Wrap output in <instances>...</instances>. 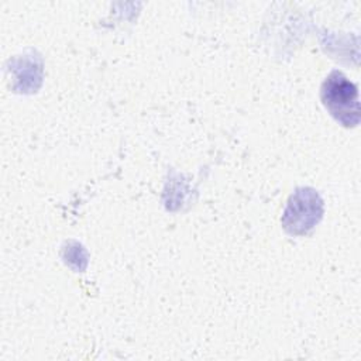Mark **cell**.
<instances>
[{
    "label": "cell",
    "mask_w": 361,
    "mask_h": 361,
    "mask_svg": "<svg viewBox=\"0 0 361 361\" xmlns=\"http://www.w3.org/2000/svg\"><path fill=\"white\" fill-rule=\"evenodd\" d=\"M322 102L329 113L343 126L360 123V102L357 86L341 72L333 71L322 85Z\"/></svg>",
    "instance_id": "1"
},
{
    "label": "cell",
    "mask_w": 361,
    "mask_h": 361,
    "mask_svg": "<svg viewBox=\"0 0 361 361\" xmlns=\"http://www.w3.org/2000/svg\"><path fill=\"white\" fill-rule=\"evenodd\" d=\"M323 202L316 190L300 188L289 197L282 216V226L289 234L302 235L309 233L322 219Z\"/></svg>",
    "instance_id": "2"
}]
</instances>
